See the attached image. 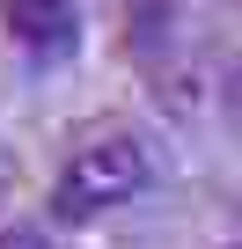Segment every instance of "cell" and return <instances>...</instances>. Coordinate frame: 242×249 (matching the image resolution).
<instances>
[{
  "instance_id": "5",
  "label": "cell",
  "mask_w": 242,
  "mask_h": 249,
  "mask_svg": "<svg viewBox=\"0 0 242 249\" xmlns=\"http://www.w3.org/2000/svg\"><path fill=\"white\" fill-rule=\"evenodd\" d=\"M220 249H242V234H227V242H220Z\"/></svg>"
},
{
  "instance_id": "2",
  "label": "cell",
  "mask_w": 242,
  "mask_h": 249,
  "mask_svg": "<svg viewBox=\"0 0 242 249\" xmlns=\"http://www.w3.org/2000/svg\"><path fill=\"white\" fill-rule=\"evenodd\" d=\"M0 22H8V37L37 66H59L81 44V8H74V0H0Z\"/></svg>"
},
{
  "instance_id": "3",
  "label": "cell",
  "mask_w": 242,
  "mask_h": 249,
  "mask_svg": "<svg viewBox=\"0 0 242 249\" xmlns=\"http://www.w3.org/2000/svg\"><path fill=\"white\" fill-rule=\"evenodd\" d=\"M0 249H52V234H44V227H30V220H15L8 234H0Z\"/></svg>"
},
{
  "instance_id": "4",
  "label": "cell",
  "mask_w": 242,
  "mask_h": 249,
  "mask_svg": "<svg viewBox=\"0 0 242 249\" xmlns=\"http://www.w3.org/2000/svg\"><path fill=\"white\" fill-rule=\"evenodd\" d=\"M227 110H235V124H242V66H235V81H227Z\"/></svg>"
},
{
  "instance_id": "1",
  "label": "cell",
  "mask_w": 242,
  "mask_h": 249,
  "mask_svg": "<svg viewBox=\"0 0 242 249\" xmlns=\"http://www.w3.org/2000/svg\"><path fill=\"white\" fill-rule=\"evenodd\" d=\"M154 176H162V147H154L147 124H132V117L88 124L74 140V154H66V169H59V183H52V220L88 227V220H103L117 205L147 198Z\"/></svg>"
}]
</instances>
